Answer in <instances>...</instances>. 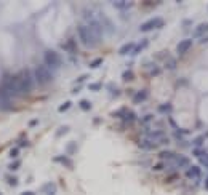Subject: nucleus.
Instances as JSON below:
<instances>
[{"label":"nucleus","instance_id":"nucleus-14","mask_svg":"<svg viewBox=\"0 0 208 195\" xmlns=\"http://www.w3.org/2000/svg\"><path fill=\"white\" fill-rule=\"evenodd\" d=\"M147 43H149L147 40H141V42H139V43L135 47V50H133V53H131V55H138V53H141L142 50H144V48L147 47Z\"/></svg>","mask_w":208,"mask_h":195},{"label":"nucleus","instance_id":"nucleus-31","mask_svg":"<svg viewBox=\"0 0 208 195\" xmlns=\"http://www.w3.org/2000/svg\"><path fill=\"white\" fill-rule=\"evenodd\" d=\"M21 195H35V194L31 190H24V192H21Z\"/></svg>","mask_w":208,"mask_h":195},{"label":"nucleus","instance_id":"nucleus-28","mask_svg":"<svg viewBox=\"0 0 208 195\" xmlns=\"http://www.w3.org/2000/svg\"><path fill=\"white\" fill-rule=\"evenodd\" d=\"M88 88H90L91 91H99L101 90V83H91V85H88Z\"/></svg>","mask_w":208,"mask_h":195},{"label":"nucleus","instance_id":"nucleus-7","mask_svg":"<svg viewBox=\"0 0 208 195\" xmlns=\"http://www.w3.org/2000/svg\"><path fill=\"white\" fill-rule=\"evenodd\" d=\"M53 161L55 163H59V165H64L66 168H72V160H70L67 155H56V157H53Z\"/></svg>","mask_w":208,"mask_h":195},{"label":"nucleus","instance_id":"nucleus-18","mask_svg":"<svg viewBox=\"0 0 208 195\" xmlns=\"http://www.w3.org/2000/svg\"><path fill=\"white\" fill-rule=\"evenodd\" d=\"M171 109H173V107H171V104H160L159 106V112L160 114H168V112H171Z\"/></svg>","mask_w":208,"mask_h":195},{"label":"nucleus","instance_id":"nucleus-5","mask_svg":"<svg viewBox=\"0 0 208 195\" xmlns=\"http://www.w3.org/2000/svg\"><path fill=\"white\" fill-rule=\"evenodd\" d=\"M194 155L198 158V161L203 166L208 168V152L207 151H203V149H194Z\"/></svg>","mask_w":208,"mask_h":195},{"label":"nucleus","instance_id":"nucleus-30","mask_svg":"<svg viewBox=\"0 0 208 195\" xmlns=\"http://www.w3.org/2000/svg\"><path fill=\"white\" fill-rule=\"evenodd\" d=\"M37 125H38V120L37 118H34V120L29 122V128H34V127H37Z\"/></svg>","mask_w":208,"mask_h":195},{"label":"nucleus","instance_id":"nucleus-10","mask_svg":"<svg viewBox=\"0 0 208 195\" xmlns=\"http://www.w3.org/2000/svg\"><path fill=\"white\" fill-rule=\"evenodd\" d=\"M146 98H147V91H146V90H139V91L135 94V98H133V103L135 104H141V103L146 101Z\"/></svg>","mask_w":208,"mask_h":195},{"label":"nucleus","instance_id":"nucleus-24","mask_svg":"<svg viewBox=\"0 0 208 195\" xmlns=\"http://www.w3.org/2000/svg\"><path fill=\"white\" fill-rule=\"evenodd\" d=\"M77 152V142H69L67 144V154H75Z\"/></svg>","mask_w":208,"mask_h":195},{"label":"nucleus","instance_id":"nucleus-12","mask_svg":"<svg viewBox=\"0 0 208 195\" xmlns=\"http://www.w3.org/2000/svg\"><path fill=\"white\" fill-rule=\"evenodd\" d=\"M135 47H136L135 43H125L123 47H122L120 50H118V53H120V55H128V53H133Z\"/></svg>","mask_w":208,"mask_h":195},{"label":"nucleus","instance_id":"nucleus-34","mask_svg":"<svg viewBox=\"0 0 208 195\" xmlns=\"http://www.w3.org/2000/svg\"><path fill=\"white\" fill-rule=\"evenodd\" d=\"M202 141H203V138H198V139H195V144H202Z\"/></svg>","mask_w":208,"mask_h":195},{"label":"nucleus","instance_id":"nucleus-17","mask_svg":"<svg viewBox=\"0 0 208 195\" xmlns=\"http://www.w3.org/2000/svg\"><path fill=\"white\" fill-rule=\"evenodd\" d=\"M122 79H123V82H131V80L135 79V74H133L131 70H125L123 74H122Z\"/></svg>","mask_w":208,"mask_h":195},{"label":"nucleus","instance_id":"nucleus-3","mask_svg":"<svg viewBox=\"0 0 208 195\" xmlns=\"http://www.w3.org/2000/svg\"><path fill=\"white\" fill-rule=\"evenodd\" d=\"M112 117H117V118H120L123 123H133V122L136 120V114L133 112V110L127 109V107H122V109L112 112Z\"/></svg>","mask_w":208,"mask_h":195},{"label":"nucleus","instance_id":"nucleus-32","mask_svg":"<svg viewBox=\"0 0 208 195\" xmlns=\"http://www.w3.org/2000/svg\"><path fill=\"white\" fill-rule=\"evenodd\" d=\"M151 120H152V115H146L144 117V123L146 122H151Z\"/></svg>","mask_w":208,"mask_h":195},{"label":"nucleus","instance_id":"nucleus-1","mask_svg":"<svg viewBox=\"0 0 208 195\" xmlns=\"http://www.w3.org/2000/svg\"><path fill=\"white\" fill-rule=\"evenodd\" d=\"M34 77L38 85H47V83H50L53 80V72L47 66H38L34 70Z\"/></svg>","mask_w":208,"mask_h":195},{"label":"nucleus","instance_id":"nucleus-16","mask_svg":"<svg viewBox=\"0 0 208 195\" xmlns=\"http://www.w3.org/2000/svg\"><path fill=\"white\" fill-rule=\"evenodd\" d=\"M79 106H80V109L85 110V112L91 110V103H90V101H87V99H82V101L79 103Z\"/></svg>","mask_w":208,"mask_h":195},{"label":"nucleus","instance_id":"nucleus-20","mask_svg":"<svg viewBox=\"0 0 208 195\" xmlns=\"http://www.w3.org/2000/svg\"><path fill=\"white\" fill-rule=\"evenodd\" d=\"M5 179H7V182L11 185V187H16V185H18V178H14V176L7 174V176H5Z\"/></svg>","mask_w":208,"mask_h":195},{"label":"nucleus","instance_id":"nucleus-29","mask_svg":"<svg viewBox=\"0 0 208 195\" xmlns=\"http://www.w3.org/2000/svg\"><path fill=\"white\" fill-rule=\"evenodd\" d=\"M186 133H187L186 130H176V131H174V136L179 139V138H183V134H186Z\"/></svg>","mask_w":208,"mask_h":195},{"label":"nucleus","instance_id":"nucleus-21","mask_svg":"<svg viewBox=\"0 0 208 195\" xmlns=\"http://www.w3.org/2000/svg\"><path fill=\"white\" fill-rule=\"evenodd\" d=\"M62 48H64V50H69V51H75V42L70 38L67 43H64V47H62Z\"/></svg>","mask_w":208,"mask_h":195},{"label":"nucleus","instance_id":"nucleus-2","mask_svg":"<svg viewBox=\"0 0 208 195\" xmlns=\"http://www.w3.org/2000/svg\"><path fill=\"white\" fill-rule=\"evenodd\" d=\"M43 58H45V66L50 70H56V69L61 67V58L55 50H47Z\"/></svg>","mask_w":208,"mask_h":195},{"label":"nucleus","instance_id":"nucleus-23","mask_svg":"<svg viewBox=\"0 0 208 195\" xmlns=\"http://www.w3.org/2000/svg\"><path fill=\"white\" fill-rule=\"evenodd\" d=\"M19 166H21V161L19 160H14V161H11V163L8 165V170H10V171H16Z\"/></svg>","mask_w":208,"mask_h":195},{"label":"nucleus","instance_id":"nucleus-15","mask_svg":"<svg viewBox=\"0 0 208 195\" xmlns=\"http://www.w3.org/2000/svg\"><path fill=\"white\" fill-rule=\"evenodd\" d=\"M112 5L118 10H127L128 7H131V2H112Z\"/></svg>","mask_w":208,"mask_h":195},{"label":"nucleus","instance_id":"nucleus-11","mask_svg":"<svg viewBox=\"0 0 208 195\" xmlns=\"http://www.w3.org/2000/svg\"><path fill=\"white\" fill-rule=\"evenodd\" d=\"M173 163L176 165V166H187V163H189V158H187V157H184V155L176 154V157H174Z\"/></svg>","mask_w":208,"mask_h":195},{"label":"nucleus","instance_id":"nucleus-33","mask_svg":"<svg viewBox=\"0 0 208 195\" xmlns=\"http://www.w3.org/2000/svg\"><path fill=\"white\" fill-rule=\"evenodd\" d=\"M85 79H88V75H82V77H79V79H77V82H82V80H85Z\"/></svg>","mask_w":208,"mask_h":195},{"label":"nucleus","instance_id":"nucleus-22","mask_svg":"<svg viewBox=\"0 0 208 195\" xmlns=\"http://www.w3.org/2000/svg\"><path fill=\"white\" fill-rule=\"evenodd\" d=\"M205 31H208V26H207V24H202V26H198L197 31H195V37H200V35L203 34Z\"/></svg>","mask_w":208,"mask_h":195},{"label":"nucleus","instance_id":"nucleus-35","mask_svg":"<svg viewBox=\"0 0 208 195\" xmlns=\"http://www.w3.org/2000/svg\"><path fill=\"white\" fill-rule=\"evenodd\" d=\"M205 187H207V189H208V179H207V182H205Z\"/></svg>","mask_w":208,"mask_h":195},{"label":"nucleus","instance_id":"nucleus-4","mask_svg":"<svg viewBox=\"0 0 208 195\" xmlns=\"http://www.w3.org/2000/svg\"><path fill=\"white\" fill-rule=\"evenodd\" d=\"M160 26H163V19L162 18H152V19L142 23L141 26H139V31L141 32H149V31H154V29L160 27Z\"/></svg>","mask_w":208,"mask_h":195},{"label":"nucleus","instance_id":"nucleus-25","mask_svg":"<svg viewBox=\"0 0 208 195\" xmlns=\"http://www.w3.org/2000/svg\"><path fill=\"white\" fill-rule=\"evenodd\" d=\"M101 64H103V58H96L94 61L90 62V67H91V69H96V67H99Z\"/></svg>","mask_w":208,"mask_h":195},{"label":"nucleus","instance_id":"nucleus-9","mask_svg":"<svg viewBox=\"0 0 208 195\" xmlns=\"http://www.w3.org/2000/svg\"><path fill=\"white\" fill-rule=\"evenodd\" d=\"M139 147L142 149V151H154V149L157 147V142H154V141H151V139H142L141 142H139Z\"/></svg>","mask_w":208,"mask_h":195},{"label":"nucleus","instance_id":"nucleus-8","mask_svg":"<svg viewBox=\"0 0 208 195\" xmlns=\"http://www.w3.org/2000/svg\"><path fill=\"white\" fill-rule=\"evenodd\" d=\"M200 174H202V171H200V168H198V166H189V168H187L186 176L189 179H198V178H200Z\"/></svg>","mask_w":208,"mask_h":195},{"label":"nucleus","instance_id":"nucleus-27","mask_svg":"<svg viewBox=\"0 0 208 195\" xmlns=\"http://www.w3.org/2000/svg\"><path fill=\"white\" fill-rule=\"evenodd\" d=\"M66 133H69V127H61L56 131V136H64Z\"/></svg>","mask_w":208,"mask_h":195},{"label":"nucleus","instance_id":"nucleus-26","mask_svg":"<svg viewBox=\"0 0 208 195\" xmlns=\"http://www.w3.org/2000/svg\"><path fill=\"white\" fill-rule=\"evenodd\" d=\"M19 151H21V149H19V147H13V149H11V151H10V152H8V155H10V157H11V158H16V157H18V155H19Z\"/></svg>","mask_w":208,"mask_h":195},{"label":"nucleus","instance_id":"nucleus-6","mask_svg":"<svg viewBox=\"0 0 208 195\" xmlns=\"http://www.w3.org/2000/svg\"><path fill=\"white\" fill-rule=\"evenodd\" d=\"M191 47H192V40H191V38H184V40H181L179 43H178V47H176L178 55H184V53H186Z\"/></svg>","mask_w":208,"mask_h":195},{"label":"nucleus","instance_id":"nucleus-19","mask_svg":"<svg viewBox=\"0 0 208 195\" xmlns=\"http://www.w3.org/2000/svg\"><path fill=\"white\" fill-rule=\"evenodd\" d=\"M70 107H72V103H70V101H64V103L58 107V110H59V112H66V110L70 109Z\"/></svg>","mask_w":208,"mask_h":195},{"label":"nucleus","instance_id":"nucleus-13","mask_svg":"<svg viewBox=\"0 0 208 195\" xmlns=\"http://www.w3.org/2000/svg\"><path fill=\"white\" fill-rule=\"evenodd\" d=\"M159 157L162 158V160H174V157H176V152H170V151H163L159 154Z\"/></svg>","mask_w":208,"mask_h":195},{"label":"nucleus","instance_id":"nucleus-36","mask_svg":"<svg viewBox=\"0 0 208 195\" xmlns=\"http://www.w3.org/2000/svg\"><path fill=\"white\" fill-rule=\"evenodd\" d=\"M50 195H53V194H50Z\"/></svg>","mask_w":208,"mask_h":195},{"label":"nucleus","instance_id":"nucleus-37","mask_svg":"<svg viewBox=\"0 0 208 195\" xmlns=\"http://www.w3.org/2000/svg\"><path fill=\"white\" fill-rule=\"evenodd\" d=\"M0 195H2V194H0Z\"/></svg>","mask_w":208,"mask_h":195}]
</instances>
